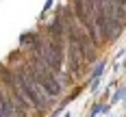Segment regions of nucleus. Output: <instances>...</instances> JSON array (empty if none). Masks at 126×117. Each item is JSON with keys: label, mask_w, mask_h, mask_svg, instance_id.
<instances>
[{"label": "nucleus", "mask_w": 126, "mask_h": 117, "mask_svg": "<svg viewBox=\"0 0 126 117\" xmlns=\"http://www.w3.org/2000/svg\"><path fill=\"white\" fill-rule=\"evenodd\" d=\"M26 65H28V69L35 74V76L39 78V85L44 87V91L50 95L52 100L54 98H61L63 95V91H65V87H63V82H61V78L57 76L54 72H52L48 65L44 63L41 59H39L37 54H31V52H26Z\"/></svg>", "instance_id": "1"}, {"label": "nucleus", "mask_w": 126, "mask_h": 117, "mask_svg": "<svg viewBox=\"0 0 126 117\" xmlns=\"http://www.w3.org/2000/svg\"><path fill=\"white\" fill-rule=\"evenodd\" d=\"M37 56L50 67L57 76H61L65 72V43L46 37L44 39V46H41V52Z\"/></svg>", "instance_id": "2"}, {"label": "nucleus", "mask_w": 126, "mask_h": 117, "mask_svg": "<svg viewBox=\"0 0 126 117\" xmlns=\"http://www.w3.org/2000/svg\"><path fill=\"white\" fill-rule=\"evenodd\" d=\"M87 61H85V56H83V52L78 50V46H76L74 41H65V69L72 74L74 78H80L85 76V72H87Z\"/></svg>", "instance_id": "3"}, {"label": "nucleus", "mask_w": 126, "mask_h": 117, "mask_svg": "<svg viewBox=\"0 0 126 117\" xmlns=\"http://www.w3.org/2000/svg\"><path fill=\"white\" fill-rule=\"evenodd\" d=\"M44 35L48 39H54V41H61L65 43L67 41V35H65V26H63V20L59 13H54V17H52L48 24L44 26Z\"/></svg>", "instance_id": "4"}, {"label": "nucleus", "mask_w": 126, "mask_h": 117, "mask_svg": "<svg viewBox=\"0 0 126 117\" xmlns=\"http://www.w3.org/2000/svg\"><path fill=\"white\" fill-rule=\"evenodd\" d=\"M39 35H41V33H37V30H28V33H22V35H20V48H22V50L31 48V46H33V43L39 39Z\"/></svg>", "instance_id": "5"}, {"label": "nucleus", "mask_w": 126, "mask_h": 117, "mask_svg": "<svg viewBox=\"0 0 126 117\" xmlns=\"http://www.w3.org/2000/svg\"><path fill=\"white\" fill-rule=\"evenodd\" d=\"M111 113V104H107V102H98L94 104L91 108H89V117H98V115H109Z\"/></svg>", "instance_id": "6"}, {"label": "nucleus", "mask_w": 126, "mask_h": 117, "mask_svg": "<svg viewBox=\"0 0 126 117\" xmlns=\"http://www.w3.org/2000/svg\"><path fill=\"white\" fill-rule=\"evenodd\" d=\"M104 69H107V59H98L96 63L91 65V72H89V80H94V78H102Z\"/></svg>", "instance_id": "7"}, {"label": "nucleus", "mask_w": 126, "mask_h": 117, "mask_svg": "<svg viewBox=\"0 0 126 117\" xmlns=\"http://www.w3.org/2000/svg\"><path fill=\"white\" fill-rule=\"evenodd\" d=\"M122 100H124V89H122V87H117V89L113 91V95H111V106H113V104H120L122 102Z\"/></svg>", "instance_id": "8"}, {"label": "nucleus", "mask_w": 126, "mask_h": 117, "mask_svg": "<svg viewBox=\"0 0 126 117\" xmlns=\"http://www.w3.org/2000/svg\"><path fill=\"white\" fill-rule=\"evenodd\" d=\"M100 82H102V78H94V80H87V89L91 91V93H96V91L100 89Z\"/></svg>", "instance_id": "9"}, {"label": "nucleus", "mask_w": 126, "mask_h": 117, "mask_svg": "<svg viewBox=\"0 0 126 117\" xmlns=\"http://www.w3.org/2000/svg\"><path fill=\"white\" fill-rule=\"evenodd\" d=\"M52 4H54V0H46V2H44V9H41V13H39V20H44V15L52 9Z\"/></svg>", "instance_id": "10"}, {"label": "nucleus", "mask_w": 126, "mask_h": 117, "mask_svg": "<svg viewBox=\"0 0 126 117\" xmlns=\"http://www.w3.org/2000/svg\"><path fill=\"white\" fill-rule=\"evenodd\" d=\"M61 117H72V111H65V113H63Z\"/></svg>", "instance_id": "11"}, {"label": "nucleus", "mask_w": 126, "mask_h": 117, "mask_svg": "<svg viewBox=\"0 0 126 117\" xmlns=\"http://www.w3.org/2000/svg\"><path fill=\"white\" fill-rule=\"evenodd\" d=\"M122 106H124V111H126V98H124V100H122Z\"/></svg>", "instance_id": "12"}]
</instances>
